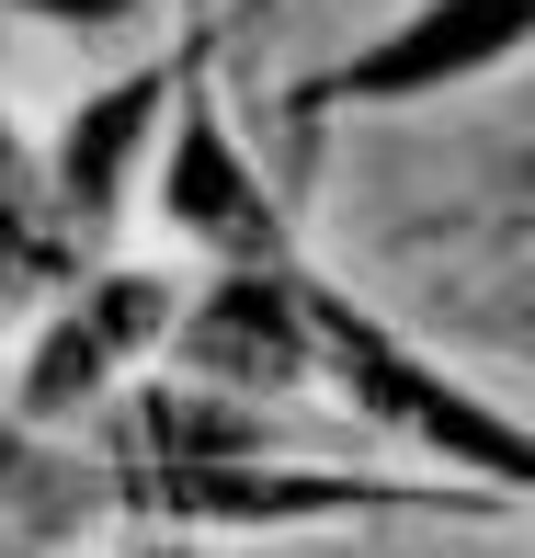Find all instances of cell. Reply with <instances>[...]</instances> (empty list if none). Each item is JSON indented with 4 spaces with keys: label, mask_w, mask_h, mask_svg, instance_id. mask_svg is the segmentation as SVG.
<instances>
[{
    "label": "cell",
    "mask_w": 535,
    "mask_h": 558,
    "mask_svg": "<svg viewBox=\"0 0 535 558\" xmlns=\"http://www.w3.org/2000/svg\"><path fill=\"white\" fill-rule=\"evenodd\" d=\"M330 342H342L353 388H365L376 411H399V422H411V434L455 445V456H478V468H501V478H535V445H524V434H501L490 411H467V399H445V388H433L422 365H399V353L376 342V331H353V319H342V331H330Z\"/></svg>",
    "instance_id": "cell-1"
},
{
    "label": "cell",
    "mask_w": 535,
    "mask_h": 558,
    "mask_svg": "<svg viewBox=\"0 0 535 558\" xmlns=\"http://www.w3.org/2000/svg\"><path fill=\"white\" fill-rule=\"evenodd\" d=\"M513 35H535V0H433L399 46H376L353 69V92H422V81H455V69L501 58Z\"/></svg>",
    "instance_id": "cell-2"
},
{
    "label": "cell",
    "mask_w": 535,
    "mask_h": 558,
    "mask_svg": "<svg viewBox=\"0 0 535 558\" xmlns=\"http://www.w3.org/2000/svg\"><path fill=\"white\" fill-rule=\"evenodd\" d=\"M183 353L206 376H296V353H308V331H296L285 286H228L217 308H194Z\"/></svg>",
    "instance_id": "cell-3"
},
{
    "label": "cell",
    "mask_w": 535,
    "mask_h": 558,
    "mask_svg": "<svg viewBox=\"0 0 535 558\" xmlns=\"http://www.w3.org/2000/svg\"><path fill=\"white\" fill-rule=\"evenodd\" d=\"M171 217H183V228H206V240H228V251H251V240H263L251 171L228 160V137H217L206 114H183V148H171Z\"/></svg>",
    "instance_id": "cell-4"
},
{
    "label": "cell",
    "mask_w": 535,
    "mask_h": 558,
    "mask_svg": "<svg viewBox=\"0 0 535 558\" xmlns=\"http://www.w3.org/2000/svg\"><path fill=\"white\" fill-rule=\"evenodd\" d=\"M148 319H160V296H148V286H114V296H104V319H69V331L46 342V376H35V399H81L92 376H104L114 353L148 331Z\"/></svg>",
    "instance_id": "cell-5"
},
{
    "label": "cell",
    "mask_w": 535,
    "mask_h": 558,
    "mask_svg": "<svg viewBox=\"0 0 535 558\" xmlns=\"http://www.w3.org/2000/svg\"><path fill=\"white\" fill-rule=\"evenodd\" d=\"M148 104H160V92L137 81V92H114L104 114H81V137H69V194H81L92 217L114 206V171H125V148H137V125H148Z\"/></svg>",
    "instance_id": "cell-6"
},
{
    "label": "cell",
    "mask_w": 535,
    "mask_h": 558,
    "mask_svg": "<svg viewBox=\"0 0 535 558\" xmlns=\"http://www.w3.org/2000/svg\"><path fill=\"white\" fill-rule=\"evenodd\" d=\"M35 263V194H23V160H12V137H0V286Z\"/></svg>",
    "instance_id": "cell-7"
},
{
    "label": "cell",
    "mask_w": 535,
    "mask_h": 558,
    "mask_svg": "<svg viewBox=\"0 0 535 558\" xmlns=\"http://www.w3.org/2000/svg\"><path fill=\"white\" fill-rule=\"evenodd\" d=\"M23 12H104V0H23Z\"/></svg>",
    "instance_id": "cell-8"
}]
</instances>
